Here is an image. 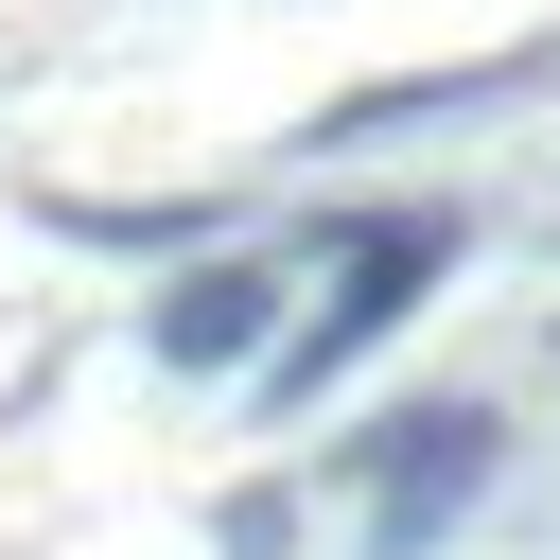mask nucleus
I'll return each instance as SVG.
<instances>
[{"label":"nucleus","instance_id":"f257e3e1","mask_svg":"<svg viewBox=\"0 0 560 560\" xmlns=\"http://www.w3.org/2000/svg\"><path fill=\"white\" fill-rule=\"evenodd\" d=\"M438 280H455V210L332 228V245H315V315H298V332H262V420H315V402H332V385H350V368H368Z\"/></svg>","mask_w":560,"mask_h":560},{"label":"nucleus","instance_id":"7ed1b4c3","mask_svg":"<svg viewBox=\"0 0 560 560\" xmlns=\"http://www.w3.org/2000/svg\"><path fill=\"white\" fill-rule=\"evenodd\" d=\"M280 298H298V262H262V245H210L158 315H140V350L158 368H245L262 332H280Z\"/></svg>","mask_w":560,"mask_h":560},{"label":"nucleus","instance_id":"f03ea898","mask_svg":"<svg viewBox=\"0 0 560 560\" xmlns=\"http://www.w3.org/2000/svg\"><path fill=\"white\" fill-rule=\"evenodd\" d=\"M490 472H508V420H490V402H420V420L368 455V560H438Z\"/></svg>","mask_w":560,"mask_h":560},{"label":"nucleus","instance_id":"20e7f679","mask_svg":"<svg viewBox=\"0 0 560 560\" xmlns=\"http://www.w3.org/2000/svg\"><path fill=\"white\" fill-rule=\"evenodd\" d=\"M210 525H228V560H280V542H298V508H280V490H228Z\"/></svg>","mask_w":560,"mask_h":560}]
</instances>
